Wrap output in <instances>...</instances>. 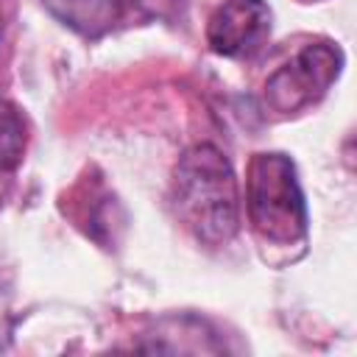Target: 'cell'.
I'll return each mask as SVG.
<instances>
[{
	"mask_svg": "<svg viewBox=\"0 0 357 357\" xmlns=\"http://www.w3.org/2000/svg\"><path fill=\"white\" fill-rule=\"evenodd\" d=\"M176 218L206 245H226L240 229V192L231 162L209 142L192 145L173 170Z\"/></svg>",
	"mask_w": 357,
	"mask_h": 357,
	"instance_id": "1",
	"label": "cell"
},
{
	"mask_svg": "<svg viewBox=\"0 0 357 357\" xmlns=\"http://www.w3.org/2000/svg\"><path fill=\"white\" fill-rule=\"evenodd\" d=\"M245 206L254 234L273 248H304L307 204L298 173L284 153H254L245 178Z\"/></svg>",
	"mask_w": 357,
	"mask_h": 357,
	"instance_id": "2",
	"label": "cell"
},
{
	"mask_svg": "<svg viewBox=\"0 0 357 357\" xmlns=\"http://www.w3.org/2000/svg\"><path fill=\"white\" fill-rule=\"evenodd\" d=\"M340 67L343 53L337 45H307L265 81V103L279 114L301 112L329 92L340 75Z\"/></svg>",
	"mask_w": 357,
	"mask_h": 357,
	"instance_id": "3",
	"label": "cell"
},
{
	"mask_svg": "<svg viewBox=\"0 0 357 357\" xmlns=\"http://www.w3.org/2000/svg\"><path fill=\"white\" fill-rule=\"evenodd\" d=\"M273 11L265 0H226L206 22V42L218 56H254L271 36Z\"/></svg>",
	"mask_w": 357,
	"mask_h": 357,
	"instance_id": "4",
	"label": "cell"
},
{
	"mask_svg": "<svg viewBox=\"0 0 357 357\" xmlns=\"http://www.w3.org/2000/svg\"><path fill=\"white\" fill-rule=\"evenodd\" d=\"M25 120L20 114V109L0 98V170H14L22 162L25 153Z\"/></svg>",
	"mask_w": 357,
	"mask_h": 357,
	"instance_id": "5",
	"label": "cell"
}]
</instances>
